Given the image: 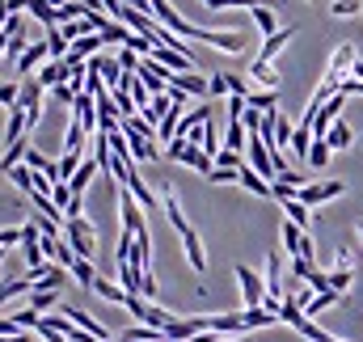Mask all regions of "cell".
Listing matches in <instances>:
<instances>
[{
	"label": "cell",
	"instance_id": "cell-37",
	"mask_svg": "<svg viewBox=\"0 0 363 342\" xmlns=\"http://www.w3.org/2000/svg\"><path fill=\"white\" fill-rule=\"evenodd\" d=\"M334 270H351V275H355V254H351L347 246L334 250Z\"/></svg>",
	"mask_w": 363,
	"mask_h": 342
},
{
	"label": "cell",
	"instance_id": "cell-27",
	"mask_svg": "<svg viewBox=\"0 0 363 342\" xmlns=\"http://www.w3.org/2000/svg\"><path fill=\"white\" fill-rule=\"evenodd\" d=\"M93 292H97L101 300H110V304H127V292H123L118 283H110V279H101V275H97V283H93Z\"/></svg>",
	"mask_w": 363,
	"mask_h": 342
},
{
	"label": "cell",
	"instance_id": "cell-36",
	"mask_svg": "<svg viewBox=\"0 0 363 342\" xmlns=\"http://www.w3.org/2000/svg\"><path fill=\"white\" fill-rule=\"evenodd\" d=\"M17 97H21V85H17V81H0V106H9V110H13V106H17Z\"/></svg>",
	"mask_w": 363,
	"mask_h": 342
},
{
	"label": "cell",
	"instance_id": "cell-22",
	"mask_svg": "<svg viewBox=\"0 0 363 342\" xmlns=\"http://www.w3.org/2000/svg\"><path fill=\"white\" fill-rule=\"evenodd\" d=\"M93 173H101V165H97V161H85L81 170L72 173V182H68V190H72V194H85V190H89V182H93Z\"/></svg>",
	"mask_w": 363,
	"mask_h": 342
},
{
	"label": "cell",
	"instance_id": "cell-5",
	"mask_svg": "<svg viewBox=\"0 0 363 342\" xmlns=\"http://www.w3.org/2000/svg\"><path fill=\"white\" fill-rule=\"evenodd\" d=\"M118 220H123V233H144L148 220H144V207L135 203V194L127 186H118Z\"/></svg>",
	"mask_w": 363,
	"mask_h": 342
},
{
	"label": "cell",
	"instance_id": "cell-29",
	"mask_svg": "<svg viewBox=\"0 0 363 342\" xmlns=\"http://www.w3.org/2000/svg\"><path fill=\"white\" fill-rule=\"evenodd\" d=\"M47 51H51V60H68V51H72V43L60 34V26L55 30H47Z\"/></svg>",
	"mask_w": 363,
	"mask_h": 342
},
{
	"label": "cell",
	"instance_id": "cell-4",
	"mask_svg": "<svg viewBox=\"0 0 363 342\" xmlns=\"http://www.w3.org/2000/svg\"><path fill=\"white\" fill-rule=\"evenodd\" d=\"M338 194H347V182H342V177H330V182H308L296 199H300L304 207H321V203H330V199H338Z\"/></svg>",
	"mask_w": 363,
	"mask_h": 342
},
{
	"label": "cell",
	"instance_id": "cell-18",
	"mask_svg": "<svg viewBox=\"0 0 363 342\" xmlns=\"http://www.w3.org/2000/svg\"><path fill=\"white\" fill-rule=\"evenodd\" d=\"M283 211H287V220H291L296 228L308 233V224H313V207H304L300 199H283Z\"/></svg>",
	"mask_w": 363,
	"mask_h": 342
},
{
	"label": "cell",
	"instance_id": "cell-11",
	"mask_svg": "<svg viewBox=\"0 0 363 342\" xmlns=\"http://www.w3.org/2000/svg\"><path fill=\"white\" fill-rule=\"evenodd\" d=\"M169 89H182V93H190V97H207V93H211L207 77H199V72H174Z\"/></svg>",
	"mask_w": 363,
	"mask_h": 342
},
{
	"label": "cell",
	"instance_id": "cell-15",
	"mask_svg": "<svg viewBox=\"0 0 363 342\" xmlns=\"http://www.w3.org/2000/svg\"><path fill=\"white\" fill-rule=\"evenodd\" d=\"M68 275H72V270H64V266H55V262H47V270L38 275V283H34V287H38V292H60Z\"/></svg>",
	"mask_w": 363,
	"mask_h": 342
},
{
	"label": "cell",
	"instance_id": "cell-14",
	"mask_svg": "<svg viewBox=\"0 0 363 342\" xmlns=\"http://www.w3.org/2000/svg\"><path fill=\"white\" fill-rule=\"evenodd\" d=\"M291 38H296V26H283L279 34H271V38L262 43V55H258V60H262V64H274V55H279V51H283Z\"/></svg>",
	"mask_w": 363,
	"mask_h": 342
},
{
	"label": "cell",
	"instance_id": "cell-17",
	"mask_svg": "<svg viewBox=\"0 0 363 342\" xmlns=\"http://www.w3.org/2000/svg\"><path fill=\"white\" fill-rule=\"evenodd\" d=\"M291 136H296V127H291V118L279 110V114H274V144H271V153H283V148H291Z\"/></svg>",
	"mask_w": 363,
	"mask_h": 342
},
{
	"label": "cell",
	"instance_id": "cell-16",
	"mask_svg": "<svg viewBox=\"0 0 363 342\" xmlns=\"http://www.w3.org/2000/svg\"><path fill=\"white\" fill-rule=\"evenodd\" d=\"M250 17H254V26L262 30V38H271V34H279V30H283L271 4H258V9H250Z\"/></svg>",
	"mask_w": 363,
	"mask_h": 342
},
{
	"label": "cell",
	"instance_id": "cell-12",
	"mask_svg": "<svg viewBox=\"0 0 363 342\" xmlns=\"http://www.w3.org/2000/svg\"><path fill=\"white\" fill-rule=\"evenodd\" d=\"M237 182H241V186H245L250 194H258V199H271V194H274V190H271V182H267L262 173H254V165H250V161L241 165V173H237Z\"/></svg>",
	"mask_w": 363,
	"mask_h": 342
},
{
	"label": "cell",
	"instance_id": "cell-42",
	"mask_svg": "<svg viewBox=\"0 0 363 342\" xmlns=\"http://www.w3.org/2000/svg\"><path fill=\"white\" fill-rule=\"evenodd\" d=\"M0 342H30V338H26V330H21V334H4Z\"/></svg>",
	"mask_w": 363,
	"mask_h": 342
},
{
	"label": "cell",
	"instance_id": "cell-25",
	"mask_svg": "<svg viewBox=\"0 0 363 342\" xmlns=\"http://www.w3.org/2000/svg\"><path fill=\"white\" fill-rule=\"evenodd\" d=\"M245 101H250V110H262V114L279 110V93H274V89H258V93H250Z\"/></svg>",
	"mask_w": 363,
	"mask_h": 342
},
{
	"label": "cell",
	"instance_id": "cell-3",
	"mask_svg": "<svg viewBox=\"0 0 363 342\" xmlns=\"http://www.w3.org/2000/svg\"><path fill=\"white\" fill-rule=\"evenodd\" d=\"M165 157H174V161H182V165H190L194 173H207L216 170V161L199 148V144H190V140H169V148H165Z\"/></svg>",
	"mask_w": 363,
	"mask_h": 342
},
{
	"label": "cell",
	"instance_id": "cell-9",
	"mask_svg": "<svg viewBox=\"0 0 363 342\" xmlns=\"http://www.w3.org/2000/svg\"><path fill=\"white\" fill-rule=\"evenodd\" d=\"M34 81H38L43 89H55V85H68V81H72V72H68V64H64V60H47V64L34 72Z\"/></svg>",
	"mask_w": 363,
	"mask_h": 342
},
{
	"label": "cell",
	"instance_id": "cell-32",
	"mask_svg": "<svg viewBox=\"0 0 363 342\" xmlns=\"http://www.w3.org/2000/svg\"><path fill=\"white\" fill-rule=\"evenodd\" d=\"M330 153H334L330 140H313V148H308V165H313V170H325V165H330Z\"/></svg>",
	"mask_w": 363,
	"mask_h": 342
},
{
	"label": "cell",
	"instance_id": "cell-41",
	"mask_svg": "<svg viewBox=\"0 0 363 342\" xmlns=\"http://www.w3.org/2000/svg\"><path fill=\"white\" fill-rule=\"evenodd\" d=\"M118 68H123V72H135V68H140V60H135V51H131V47H123V51H118Z\"/></svg>",
	"mask_w": 363,
	"mask_h": 342
},
{
	"label": "cell",
	"instance_id": "cell-21",
	"mask_svg": "<svg viewBox=\"0 0 363 342\" xmlns=\"http://www.w3.org/2000/svg\"><path fill=\"white\" fill-rule=\"evenodd\" d=\"M325 140H330V148H334V153H347V148L355 144V131H351V127L338 118V123L330 127V136H325Z\"/></svg>",
	"mask_w": 363,
	"mask_h": 342
},
{
	"label": "cell",
	"instance_id": "cell-2",
	"mask_svg": "<svg viewBox=\"0 0 363 342\" xmlns=\"http://www.w3.org/2000/svg\"><path fill=\"white\" fill-rule=\"evenodd\" d=\"M64 241L72 246V254L77 258H97V228H93L85 216H77V220H64Z\"/></svg>",
	"mask_w": 363,
	"mask_h": 342
},
{
	"label": "cell",
	"instance_id": "cell-34",
	"mask_svg": "<svg viewBox=\"0 0 363 342\" xmlns=\"http://www.w3.org/2000/svg\"><path fill=\"white\" fill-rule=\"evenodd\" d=\"M363 13V0H334L330 4V17H355Z\"/></svg>",
	"mask_w": 363,
	"mask_h": 342
},
{
	"label": "cell",
	"instance_id": "cell-8",
	"mask_svg": "<svg viewBox=\"0 0 363 342\" xmlns=\"http://www.w3.org/2000/svg\"><path fill=\"white\" fill-rule=\"evenodd\" d=\"M60 313H64V317H68V321H77V326H81V330H85V334H89V338H97V342H110V334H106V326H101V321H97V317H89V313H85V309H72V304H64V309H60Z\"/></svg>",
	"mask_w": 363,
	"mask_h": 342
},
{
	"label": "cell",
	"instance_id": "cell-19",
	"mask_svg": "<svg viewBox=\"0 0 363 342\" xmlns=\"http://www.w3.org/2000/svg\"><path fill=\"white\" fill-rule=\"evenodd\" d=\"M250 81H258L262 89H274V93H279V72H274V64L254 60V64H250Z\"/></svg>",
	"mask_w": 363,
	"mask_h": 342
},
{
	"label": "cell",
	"instance_id": "cell-7",
	"mask_svg": "<svg viewBox=\"0 0 363 342\" xmlns=\"http://www.w3.org/2000/svg\"><path fill=\"white\" fill-rule=\"evenodd\" d=\"M47 60H51V51H47V38H43V43H30V47H26V55L17 60V77H26V81H30V77H34V72H38Z\"/></svg>",
	"mask_w": 363,
	"mask_h": 342
},
{
	"label": "cell",
	"instance_id": "cell-39",
	"mask_svg": "<svg viewBox=\"0 0 363 342\" xmlns=\"http://www.w3.org/2000/svg\"><path fill=\"white\" fill-rule=\"evenodd\" d=\"M237 173L241 170H220V165H216V170L207 173V182H211V186H224V182H237Z\"/></svg>",
	"mask_w": 363,
	"mask_h": 342
},
{
	"label": "cell",
	"instance_id": "cell-10",
	"mask_svg": "<svg viewBox=\"0 0 363 342\" xmlns=\"http://www.w3.org/2000/svg\"><path fill=\"white\" fill-rule=\"evenodd\" d=\"M161 207H165V216H169V224H174L178 233H190V224H186V216H182L178 190H174L169 182H161Z\"/></svg>",
	"mask_w": 363,
	"mask_h": 342
},
{
	"label": "cell",
	"instance_id": "cell-13",
	"mask_svg": "<svg viewBox=\"0 0 363 342\" xmlns=\"http://www.w3.org/2000/svg\"><path fill=\"white\" fill-rule=\"evenodd\" d=\"M182 250H186V262L194 266V275H203L207 270V254H203V241H199V233L190 228V233H182Z\"/></svg>",
	"mask_w": 363,
	"mask_h": 342
},
{
	"label": "cell",
	"instance_id": "cell-23",
	"mask_svg": "<svg viewBox=\"0 0 363 342\" xmlns=\"http://www.w3.org/2000/svg\"><path fill=\"white\" fill-rule=\"evenodd\" d=\"M85 136H89V131L72 118V123H68V131H64V153H81V157H85Z\"/></svg>",
	"mask_w": 363,
	"mask_h": 342
},
{
	"label": "cell",
	"instance_id": "cell-20",
	"mask_svg": "<svg viewBox=\"0 0 363 342\" xmlns=\"http://www.w3.org/2000/svg\"><path fill=\"white\" fill-rule=\"evenodd\" d=\"M245 144H250V131H245V123H241V118H233V123H228V131H224V148L245 153Z\"/></svg>",
	"mask_w": 363,
	"mask_h": 342
},
{
	"label": "cell",
	"instance_id": "cell-6",
	"mask_svg": "<svg viewBox=\"0 0 363 342\" xmlns=\"http://www.w3.org/2000/svg\"><path fill=\"white\" fill-rule=\"evenodd\" d=\"M237 283H241L245 309H262V300H267V279H262L258 270H250V266H237Z\"/></svg>",
	"mask_w": 363,
	"mask_h": 342
},
{
	"label": "cell",
	"instance_id": "cell-35",
	"mask_svg": "<svg viewBox=\"0 0 363 342\" xmlns=\"http://www.w3.org/2000/svg\"><path fill=\"white\" fill-rule=\"evenodd\" d=\"M216 165H220V170H241V165H245V157H241V153H233V148H220V153H216Z\"/></svg>",
	"mask_w": 363,
	"mask_h": 342
},
{
	"label": "cell",
	"instance_id": "cell-40",
	"mask_svg": "<svg viewBox=\"0 0 363 342\" xmlns=\"http://www.w3.org/2000/svg\"><path fill=\"white\" fill-rule=\"evenodd\" d=\"M207 85H211V97H224V93H228V72H216V77H207Z\"/></svg>",
	"mask_w": 363,
	"mask_h": 342
},
{
	"label": "cell",
	"instance_id": "cell-24",
	"mask_svg": "<svg viewBox=\"0 0 363 342\" xmlns=\"http://www.w3.org/2000/svg\"><path fill=\"white\" fill-rule=\"evenodd\" d=\"M9 182H13L21 194H34V186H38V173L30 170V165H17V170H9Z\"/></svg>",
	"mask_w": 363,
	"mask_h": 342
},
{
	"label": "cell",
	"instance_id": "cell-30",
	"mask_svg": "<svg viewBox=\"0 0 363 342\" xmlns=\"http://www.w3.org/2000/svg\"><path fill=\"white\" fill-rule=\"evenodd\" d=\"M169 321H174V313H169V309H161V304H152V300H148V309H144V326H152V330H165V326H169Z\"/></svg>",
	"mask_w": 363,
	"mask_h": 342
},
{
	"label": "cell",
	"instance_id": "cell-33",
	"mask_svg": "<svg viewBox=\"0 0 363 342\" xmlns=\"http://www.w3.org/2000/svg\"><path fill=\"white\" fill-rule=\"evenodd\" d=\"M55 304H60V292H38V287L30 292V309H34V313H47V309H55Z\"/></svg>",
	"mask_w": 363,
	"mask_h": 342
},
{
	"label": "cell",
	"instance_id": "cell-1",
	"mask_svg": "<svg viewBox=\"0 0 363 342\" xmlns=\"http://www.w3.org/2000/svg\"><path fill=\"white\" fill-rule=\"evenodd\" d=\"M355 47L351 43H342L334 55H330V68H325V77H321V85L330 89V93H342V85L351 81V72H355Z\"/></svg>",
	"mask_w": 363,
	"mask_h": 342
},
{
	"label": "cell",
	"instance_id": "cell-26",
	"mask_svg": "<svg viewBox=\"0 0 363 342\" xmlns=\"http://www.w3.org/2000/svg\"><path fill=\"white\" fill-rule=\"evenodd\" d=\"M308 148H313V131H308L304 123H296V136H291V153H296V161H308Z\"/></svg>",
	"mask_w": 363,
	"mask_h": 342
},
{
	"label": "cell",
	"instance_id": "cell-38",
	"mask_svg": "<svg viewBox=\"0 0 363 342\" xmlns=\"http://www.w3.org/2000/svg\"><path fill=\"white\" fill-rule=\"evenodd\" d=\"M51 203H55L60 211H68V203H72V190H68V182H55V190H51Z\"/></svg>",
	"mask_w": 363,
	"mask_h": 342
},
{
	"label": "cell",
	"instance_id": "cell-31",
	"mask_svg": "<svg viewBox=\"0 0 363 342\" xmlns=\"http://www.w3.org/2000/svg\"><path fill=\"white\" fill-rule=\"evenodd\" d=\"M72 279H77L81 287H89V292H93V283H97V270H93L89 258H77V262H72Z\"/></svg>",
	"mask_w": 363,
	"mask_h": 342
},
{
	"label": "cell",
	"instance_id": "cell-28",
	"mask_svg": "<svg viewBox=\"0 0 363 342\" xmlns=\"http://www.w3.org/2000/svg\"><path fill=\"white\" fill-rule=\"evenodd\" d=\"M338 300H342V292H334V287H330V292H317V296H313V304L304 309V317H317V313H325V309H334Z\"/></svg>",
	"mask_w": 363,
	"mask_h": 342
}]
</instances>
